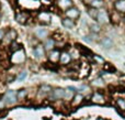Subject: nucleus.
<instances>
[{
  "instance_id": "f257e3e1",
  "label": "nucleus",
  "mask_w": 125,
  "mask_h": 120,
  "mask_svg": "<svg viewBox=\"0 0 125 120\" xmlns=\"http://www.w3.org/2000/svg\"><path fill=\"white\" fill-rule=\"evenodd\" d=\"M25 52H24V50L22 48V50H19L17 51V52L12 53V55H11L10 57V61L12 64H23L24 62H25Z\"/></svg>"
},
{
  "instance_id": "f03ea898",
  "label": "nucleus",
  "mask_w": 125,
  "mask_h": 120,
  "mask_svg": "<svg viewBox=\"0 0 125 120\" xmlns=\"http://www.w3.org/2000/svg\"><path fill=\"white\" fill-rule=\"evenodd\" d=\"M2 100L6 103V105H13L17 103V92L15 90H7L6 94L2 97Z\"/></svg>"
},
{
  "instance_id": "7ed1b4c3",
  "label": "nucleus",
  "mask_w": 125,
  "mask_h": 120,
  "mask_svg": "<svg viewBox=\"0 0 125 120\" xmlns=\"http://www.w3.org/2000/svg\"><path fill=\"white\" fill-rule=\"evenodd\" d=\"M111 21V17L108 13V11L104 9H100L98 12V17H97V22L101 25V24H108Z\"/></svg>"
},
{
  "instance_id": "20e7f679",
  "label": "nucleus",
  "mask_w": 125,
  "mask_h": 120,
  "mask_svg": "<svg viewBox=\"0 0 125 120\" xmlns=\"http://www.w3.org/2000/svg\"><path fill=\"white\" fill-rule=\"evenodd\" d=\"M17 37H18V32L14 30V29H10L6 32L4 34V39L2 42H4L6 44H9L10 45L13 41H17Z\"/></svg>"
},
{
  "instance_id": "39448f33",
  "label": "nucleus",
  "mask_w": 125,
  "mask_h": 120,
  "mask_svg": "<svg viewBox=\"0 0 125 120\" xmlns=\"http://www.w3.org/2000/svg\"><path fill=\"white\" fill-rule=\"evenodd\" d=\"M65 92H66V89H64V88H55V89H53L52 93L50 94L51 100L64 99L65 98Z\"/></svg>"
},
{
  "instance_id": "423d86ee",
  "label": "nucleus",
  "mask_w": 125,
  "mask_h": 120,
  "mask_svg": "<svg viewBox=\"0 0 125 120\" xmlns=\"http://www.w3.org/2000/svg\"><path fill=\"white\" fill-rule=\"evenodd\" d=\"M91 101L93 104H97V105H104L106 103V99H105V96H104L102 93L100 92H95L92 94L91 96Z\"/></svg>"
},
{
  "instance_id": "0eeeda50",
  "label": "nucleus",
  "mask_w": 125,
  "mask_h": 120,
  "mask_svg": "<svg viewBox=\"0 0 125 120\" xmlns=\"http://www.w3.org/2000/svg\"><path fill=\"white\" fill-rule=\"evenodd\" d=\"M37 20L42 24H48L52 21V14L50 12H47V11H41L37 14Z\"/></svg>"
},
{
  "instance_id": "6e6552de",
  "label": "nucleus",
  "mask_w": 125,
  "mask_h": 120,
  "mask_svg": "<svg viewBox=\"0 0 125 120\" xmlns=\"http://www.w3.org/2000/svg\"><path fill=\"white\" fill-rule=\"evenodd\" d=\"M65 15H66V18L75 21V20H77L78 18H79L80 11H79V9L76 8V7H71V8H69L68 10L65 11Z\"/></svg>"
},
{
  "instance_id": "1a4fd4ad",
  "label": "nucleus",
  "mask_w": 125,
  "mask_h": 120,
  "mask_svg": "<svg viewBox=\"0 0 125 120\" xmlns=\"http://www.w3.org/2000/svg\"><path fill=\"white\" fill-rule=\"evenodd\" d=\"M56 4H57V7L62 11H66V10H68L69 8L73 7V0H57Z\"/></svg>"
},
{
  "instance_id": "9d476101",
  "label": "nucleus",
  "mask_w": 125,
  "mask_h": 120,
  "mask_svg": "<svg viewBox=\"0 0 125 120\" xmlns=\"http://www.w3.org/2000/svg\"><path fill=\"white\" fill-rule=\"evenodd\" d=\"M30 19L29 18V13L24 12V11H20V12L15 13V21L20 24H25L28 22V20Z\"/></svg>"
},
{
  "instance_id": "9b49d317",
  "label": "nucleus",
  "mask_w": 125,
  "mask_h": 120,
  "mask_svg": "<svg viewBox=\"0 0 125 120\" xmlns=\"http://www.w3.org/2000/svg\"><path fill=\"white\" fill-rule=\"evenodd\" d=\"M61 51L54 48L53 51H51L50 54H48V60H50L51 63L56 64L57 62H59V59H61Z\"/></svg>"
},
{
  "instance_id": "f8f14e48",
  "label": "nucleus",
  "mask_w": 125,
  "mask_h": 120,
  "mask_svg": "<svg viewBox=\"0 0 125 120\" xmlns=\"http://www.w3.org/2000/svg\"><path fill=\"white\" fill-rule=\"evenodd\" d=\"M45 55V48L42 44H37L34 48H33V56L35 59H42Z\"/></svg>"
},
{
  "instance_id": "ddd939ff",
  "label": "nucleus",
  "mask_w": 125,
  "mask_h": 120,
  "mask_svg": "<svg viewBox=\"0 0 125 120\" xmlns=\"http://www.w3.org/2000/svg\"><path fill=\"white\" fill-rule=\"evenodd\" d=\"M71 55L69 52H67V51H62L61 53V59H59V63L62 64V65H69V63L71 62Z\"/></svg>"
},
{
  "instance_id": "4468645a",
  "label": "nucleus",
  "mask_w": 125,
  "mask_h": 120,
  "mask_svg": "<svg viewBox=\"0 0 125 120\" xmlns=\"http://www.w3.org/2000/svg\"><path fill=\"white\" fill-rule=\"evenodd\" d=\"M55 45H56V41H55L54 37H47V39L44 41V44H43L45 51H48V52L54 50Z\"/></svg>"
},
{
  "instance_id": "2eb2a0df",
  "label": "nucleus",
  "mask_w": 125,
  "mask_h": 120,
  "mask_svg": "<svg viewBox=\"0 0 125 120\" xmlns=\"http://www.w3.org/2000/svg\"><path fill=\"white\" fill-rule=\"evenodd\" d=\"M34 34H35V36H36L37 39L44 40V41H45V40L47 39V36H48V31L46 30V29L40 28V29H36V30H35Z\"/></svg>"
},
{
  "instance_id": "dca6fc26",
  "label": "nucleus",
  "mask_w": 125,
  "mask_h": 120,
  "mask_svg": "<svg viewBox=\"0 0 125 120\" xmlns=\"http://www.w3.org/2000/svg\"><path fill=\"white\" fill-rule=\"evenodd\" d=\"M52 87H51L50 85H42L41 87H40L39 89V95L40 96H50V94L52 93Z\"/></svg>"
},
{
  "instance_id": "f3484780",
  "label": "nucleus",
  "mask_w": 125,
  "mask_h": 120,
  "mask_svg": "<svg viewBox=\"0 0 125 120\" xmlns=\"http://www.w3.org/2000/svg\"><path fill=\"white\" fill-rule=\"evenodd\" d=\"M114 9L119 13H125V0H116L114 2Z\"/></svg>"
},
{
  "instance_id": "a211bd4d",
  "label": "nucleus",
  "mask_w": 125,
  "mask_h": 120,
  "mask_svg": "<svg viewBox=\"0 0 125 120\" xmlns=\"http://www.w3.org/2000/svg\"><path fill=\"white\" fill-rule=\"evenodd\" d=\"M100 43H101V45L103 46L104 48H111L113 46V41L109 36L102 37L101 41H100Z\"/></svg>"
},
{
  "instance_id": "6ab92c4d",
  "label": "nucleus",
  "mask_w": 125,
  "mask_h": 120,
  "mask_svg": "<svg viewBox=\"0 0 125 120\" xmlns=\"http://www.w3.org/2000/svg\"><path fill=\"white\" fill-rule=\"evenodd\" d=\"M62 26L66 29H73V26H75V21L71 19H68V18H64V19L62 20Z\"/></svg>"
},
{
  "instance_id": "aec40b11",
  "label": "nucleus",
  "mask_w": 125,
  "mask_h": 120,
  "mask_svg": "<svg viewBox=\"0 0 125 120\" xmlns=\"http://www.w3.org/2000/svg\"><path fill=\"white\" fill-rule=\"evenodd\" d=\"M104 0H93L92 2H91L89 6L91 7V8H94L97 9V10H100V9H102L104 7Z\"/></svg>"
},
{
  "instance_id": "412c9836",
  "label": "nucleus",
  "mask_w": 125,
  "mask_h": 120,
  "mask_svg": "<svg viewBox=\"0 0 125 120\" xmlns=\"http://www.w3.org/2000/svg\"><path fill=\"white\" fill-rule=\"evenodd\" d=\"M9 50H10L11 53H14V52H17V51H19V50H22V45L19 43V42L13 41L12 43L9 45Z\"/></svg>"
},
{
  "instance_id": "4be33fe9",
  "label": "nucleus",
  "mask_w": 125,
  "mask_h": 120,
  "mask_svg": "<svg viewBox=\"0 0 125 120\" xmlns=\"http://www.w3.org/2000/svg\"><path fill=\"white\" fill-rule=\"evenodd\" d=\"M83 101V96H82L81 94H75V96H73V106H78V105H80V104Z\"/></svg>"
},
{
  "instance_id": "5701e85b",
  "label": "nucleus",
  "mask_w": 125,
  "mask_h": 120,
  "mask_svg": "<svg viewBox=\"0 0 125 120\" xmlns=\"http://www.w3.org/2000/svg\"><path fill=\"white\" fill-rule=\"evenodd\" d=\"M89 28H90L91 33H95V34H98V33L101 32V25H100L99 23H91Z\"/></svg>"
},
{
  "instance_id": "b1692460",
  "label": "nucleus",
  "mask_w": 125,
  "mask_h": 120,
  "mask_svg": "<svg viewBox=\"0 0 125 120\" xmlns=\"http://www.w3.org/2000/svg\"><path fill=\"white\" fill-rule=\"evenodd\" d=\"M28 95V90L26 89H20L17 92V98L18 100H24Z\"/></svg>"
},
{
  "instance_id": "393cba45",
  "label": "nucleus",
  "mask_w": 125,
  "mask_h": 120,
  "mask_svg": "<svg viewBox=\"0 0 125 120\" xmlns=\"http://www.w3.org/2000/svg\"><path fill=\"white\" fill-rule=\"evenodd\" d=\"M116 106L120 110L125 111V99L124 98H117L116 99Z\"/></svg>"
},
{
  "instance_id": "a878e982",
  "label": "nucleus",
  "mask_w": 125,
  "mask_h": 120,
  "mask_svg": "<svg viewBox=\"0 0 125 120\" xmlns=\"http://www.w3.org/2000/svg\"><path fill=\"white\" fill-rule=\"evenodd\" d=\"M91 85L94 86V87H102V86H104V82H103V79L102 78L98 77V78H95L94 81H92Z\"/></svg>"
},
{
  "instance_id": "bb28decb",
  "label": "nucleus",
  "mask_w": 125,
  "mask_h": 120,
  "mask_svg": "<svg viewBox=\"0 0 125 120\" xmlns=\"http://www.w3.org/2000/svg\"><path fill=\"white\" fill-rule=\"evenodd\" d=\"M98 12H99V10H97V9H94V8H91V7L88 9V14L94 20H97Z\"/></svg>"
},
{
  "instance_id": "cd10ccee",
  "label": "nucleus",
  "mask_w": 125,
  "mask_h": 120,
  "mask_svg": "<svg viewBox=\"0 0 125 120\" xmlns=\"http://www.w3.org/2000/svg\"><path fill=\"white\" fill-rule=\"evenodd\" d=\"M73 96H75V94H73V92H70V90L67 88L66 92H65V98L64 99H66V100H70V99L73 98Z\"/></svg>"
},
{
  "instance_id": "c85d7f7f",
  "label": "nucleus",
  "mask_w": 125,
  "mask_h": 120,
  "mask_svg": "<svg viewBox=\"0 0 125 120\" xmlns=\"http://www.w3.org/2000/svg\"><path fill=\"white\" fill-rule=\"evenodd\" d=\"M26 76H28V73H26L25 71H23V72L20 73V75L17 77V79H18V81H23V79L26 78Z\"/></svg>"
},
{
  "instance_id": "c756f323",
  "label": "nucleus",
  "mask_w": 125,
  "mask_h": 120,
  "mask_svg": "<svg viewBox=\"0 0 125 120\" xmlns=\"http://www.w3.org/2000/svg\"><path fill=\"white\" fill-rule=\"evenodd\" d=\"M93 59H94V61L98 62V63H104V60L102 59V57L98 56V55H93Z\"/></svg>"
},
{
  "instance_id": "7c9ffc66",
  "label": "nucleus",
  "mask_w": 125,
  "mask_h": 120,
  "mask_svg": "<svg viewBox=\"0 0 125 120\" xmlns=\"http://www.w3.org/2000/svg\"><path fill=\"white\" fill-rule=\"evenodd\" d=\"M40 1H41V4H43V6H51L52 4L51 0H40Z\"/></svg>"
},
{
  "instance_id": "2f4dec72",
  "label": "nucleus",
  "mask_w": 125,
  "mask_h": 120,
  "mask_svg": "<svg viewBox=\"0 0 125 120\" xmlns=\"http://www.w3.org/2000/svg\"><path fill=\"white\" fill-rule=\"evenodd\" d=\"M4 34H6V32H4L3 30H1V29H0V43H1V42L3 41V39H4Z\"/></svg>"
},
{
  "instance_id": "473e14b6",
  "label": "nucleus",
  "mask_w": 125,
  "mask_h": 120,
  "mask_svg": "<svg viewBox=\"0 0 125 120\" xmlns=\"http://www.w3.org/2000/svg\"><path fill=\"white\" fill-rule=\"evenodd\" d=\"M92 1H93V0H82V2H83L84 4H90Z\"/></svg>"
},
{
  "instance_id": "72a5a7b5",
  "label": "nucleus",
  "mask_w": 125,
  "mask_h": 120,
  "mask_svg": "<svg viewBox=\"0 0 125 120\" xmlns=\"http://www.w3.org/2000/svg\"><path fill=\"white\" fill-rule=\"evenodd\" d=\"M0 19H1V13H0Z\"/></svg>"
},
{
  "instance_id": "f704fd0d",
  "label": "nucleus",
  "mask_w": 125,
  "mask_h": 120,
  "mask_svg": "<svg viewBox=\"0 0 125 120\" xmlns=\"http://www.w3.org/2000/svg\"><path fill=\"white\" fill-rule=\"evenodd\" d=\"M123 20H124V23H125V18H124V19H123Z\"/></svg>"
},
{
  "instance_id": "c9c22d12",
  "label": "nucleus",
  "mask_w": 125,
  "mask_h": 120,
  "mask_svg": "<svg viewBox=\"0 0 125 120\" xmlns=\"http://www.w3.org/2000/svg\"><path fill=\"white\" fill-rule=\"evenodd\" d=\"M0 6H1V4H0Z\"/></svg>"
}]
</instances>
